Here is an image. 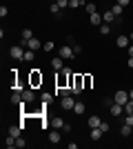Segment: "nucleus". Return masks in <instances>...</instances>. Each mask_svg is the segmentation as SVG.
Instances as JSON below:
<instances>
[{
    "label": "nucleus",
    "instance_id": "obj_1",
    "mask_svg": "<svg viewBox=\"0 0 133 149\" xmlns=\"http://www.w3.org/2000/svg\"><path fill=\"white\" fill-rule=\"evenodd\" d=\"M71 89H73V96L84 91V76H73L71 78Z\"/></svg>",
    "mask_w": 133,
    "mask_h": 149
},
{
    "label": "nucleus",
    "instance_id": "obj_2",
    "mask_svg": "<svg viewBox=\"0 0 133 149\" xmlns=\"http://www.w3.org/2000/svg\"><path fill=\"white\" fill-rule=\"evenodd\" d=\"M58 56H62L64 60H71V58L76 56V51H73V47H71V45H62V47L58 49Z\"/></svg>",
    "mask_w": 133,
    "mask_h": 149
},
{
    "label": "nucleus",
    "instance_id": "obj_3",
    "mask_svg": "<svg viewBox=\"0 0 133 149\" xmlns=\"http://www.w3.org/2000/svg\"><path fill=\"white\" fill-rule=\"evenodd\" d=\"M113 102L127 105V102H129V91H124V89H118V91L113 93Z\"/></svg>",
    "mask_w": 133,
    "mask_h": 149
},
{
    "label": "nucleus",
    "instance_id": "obj_4",
    "mask_svg": "<svg viewBox=\"0 0 133 149\" xmlns=\"http://www.w3.org/2000/svg\"><path fill=\"white\" fill-rule=\"evenodd\" d=\"M9 54H11L13 60H22V58H25V47H22V45H16V47L9 49Z\"/></svg>",
    "mask_w": 133,
    "mask_h": 149
},
{
    "label": "nucleus",
    "instance_id": "obj_5",
    "mask_svg": "<svg viewBox=\"0 0 133 149\" xmlns=\"http://www.w3.org/2000/svg\"><path fill=\"white\" fill-rule=\"evenodd\" d=\"M60 105H62L64 109H73V107H76V100H73V96H64V98H60Z\"/></svg>",
    "mask_w": 133,
    "mask_h": 149
},
{
    "label": "nucleus",
    "instance_id": "obj_6",
    "mask_svg": "<svg viewBox=\"0 0 133 149\" xmlns=\"http://www.w3.org/2000/svg\"><path fill=\"white\" fill-rule=\"evenodd\" d=\"M51 65H53V69H56V71H62V69H64V58H62V56H56L53 60H51Z\"/></svg>",
    "mask_w": 133,
    "mask_h": 149
},
{
    "label": "nucleus",
    "instance_id": "obj_7",
    "mask_svg": "<svg viewBox=\"0 0 133 149\" xmlns=\"http://www.w3.org/2000/svg\"><path fill=\"white\" fill-rule=\"evenodd\" d=\"M89 16H91L89 20H91V25H93V27H100L102 22H104V18H102V16H100L98 11H95V13H89Z\"/></svg>",
    "mask_w": 133,
    "mask_h": 149
},
{
    "label": "nucleus",
    "instance_id": "obj_8",
    "mask_svg": "<svg viewBox=\"0 0 133 149\" xmlns=\"http://www.w3.org/2000/svg\"><path fill=\"white\" fill-rule=\"evenodd\" d=\"M109 109H111V116H120V113L124 111V105H120V102H113Z\"/></svg>",
    "mask_w": 133,
    "mask_h": 149
},
{
    "label": "nucleus",
    "instance_id": "obj_9",
    "mask_svg": "<svg viewBox=\"0 0 133 149\" xmlns=\"http://www.w3.org/2000/svg\"><path fill=\"white\" fill-rule=\"evenodd\" d=\"M22 100H25V102H33V100H36V93H33L31 89H22Z\"/></svg>",
    "mask_w": 133,
    "mask_h": 149
},
{
    "label": "nucleus",
    "instance_id": "obj_10",
    "mask_svg": "<svg viewBox=\"0 0 133 149\" xmlns=\"http://www.w3.org/2000/svg\"><path fill=\"white\" fill-rule=\"evenodd\" d=\"M51 127H53V129H62V127H64V120L60 118V116H56V118H51Z\"/></svg>",
    "mask_w": 133,
    "mask_h": 149
},
{
    "label": "nucleus",
    "instance_id": "obj_11",
    "mask_svg": "<svg viewBox=\"0 0 133 149\" xmlns=\"http://www.w3.org/2000/svg\"><path fill=\"white\" fill-rule=\"evenodd\" d=\"M31 85H38V82H42V76H40V69H31Z\"/></svg>",
    "mask_w": 133,
    "mask_h": 149
},
{
    "label": "nucleus",
    "instance_id": "obj_12",
    "mask_svg": "<svg viewBox=\"0 0 133 149\" xmlns=\"http://www.w3.org/2000/svg\"><path fill=\"white\" fill-rule=\"evenodd\" d=\"M102 134H104V131H102L100 127H93V129H91V140H100Z\"/></svg>",
    "mask_w": 133,
    "mask_h": 149
},
{
    "label": "nucleus",
    "instance_id": "obj_13",
    "mask_svg": "<svg viewBox=\"0 0 133 149\" xmlns=\"http://www.w3.org/2000/svg\"><path fill=\"white\" fill-rule=\"evenodd\" d=\"M100 123H102V120H100V116H91V118H89V127H91V129H93V127H100Z\"/></svg>",
    "mask_w": 133,
    "mask_h": 149
},
{
    "label": "nucleus",
    "instance_id": "obj_14",
    "mask_svg": "<svg viewBox=\"0 0 133 149\" xmlns=\"http://www.w3.org/2000/svg\"><path fill=\"white\" fill-rule=\"evenodd\" d=\"M27 49L38 51V49H40V40H38V38H31V40H29V47H27Z\"/></svg>",
    "mask_w": 133,
    "mask_h": 149
},
{
    "label": "nucleus",
    "instance_id": "obj_15",
    "mask_svg": "<svg viewBox=\"0 0 133 149\" xmlns=\"http://www.w3.org/2000/svg\"><path fill=\"white\" fill-rule=\"evenodd\" d=\"M111 11H113V13H115V18H118V16H122V11H124V7L115 2V5H111Z\"/></svg>",
    "mask_w": 133,
    "mask_h": 149
},
{
    "label": "nucleus",
    "instance_id": "obj_16",
    "mask_svg": "<svg viewBox=\"0 0 133 149\" xmlns=\"http://www.w3.org/2000/svg\"><path fill=\"white\" fill-rule=\"evenodd\" d=\"M33 58H36V51H33V49H25V58H22V60H27V62H31Z\"/></svg>",
    "mask_w": 133,
    "mask_h": 149
},
{
    "label": "nucleus",
    "instance_id": "obj_17",
    "mask_svg": "<svg viewBox=\"0 0 133 149\" xmlns=\"http://www.w3.org/2000/svg\"><path fill=\"white\" fill-rule=\"evenodd\" d=\"M16 140H18V138H13V136H9V134H7V138H5V147H16Z\"/></svg>",
    "mask_w": 133,
    "mask_h": 149
},
{
    "label": "nucleus",
    "instance_id": "obj_18",
    "mask_svg": "<svg viewBox=\"0 0 133 149\" xmlns=\"http://www.w3.org/2000/svg\"><path fill=\"white\" fill-rule=\"evenodd\" d=\"M115 45H118V47H127V45H129V38H127V36H118Z\"/></svg>",
    "mask_w": 133,
    "mask_h": 149
},
{
    "label": "nucleus",
    "instance_id": "obj_19",
    "mask_svg": "<svg viewBox=\"0 0 133 149\" xmlns=\"http://www.w3.org/2000/svg\"><path fill=\"white\" fill-rule=\"evenodd\" d=\"M84 109H87V105H84V102H80V100H78L76 107H73V111H76V113H84Z\"/></svg>",
    "mask_w": 133,
    "mask_h": 149
},
{
    "label": "nucleus",
    "instance_id": "obj_20",
    "mask_svg": "<svg viewBox=\"0 0 133 149\" xmlns=\"http://www.w3.org/2000/svg\"><path fill=\"white\" fill-rule=\"evenodd\" d=\"M102 18H104V22H109V25H111V22H113V18H115V13L111 11V9H109V11L104 13V16H102Z\"/></svg>",
    "mask_w": 133,
    "mask_h": 149
},
{
    "label": "nucleus",
    "instance_id": "obj_21",
    "mask_svg": "<svg viewBox=\"0 0 133 149\" xmlns=\"http://www.w3.org/2000/svg\"><path fill=\"white\" fill-rule=\"evenodd\" d=\"M131 129H133L131 125L124 123V125H122V129H120V134H122V136H129V134H131Z\"/></svg>",
    "mask_w": 133,
    "mask_h": 149
},
{
    "label": "nucleus",
    "instance_id": "obj_22",
    "mask_svg": "<svg viewBox=\"0 0 133 149\" xmlns=\"http://www.w3.org/2000/svg\"><path fill=\"white\" fill-rule=\"evenodd\" d=\"M49 140L53 145H58V143H60V134H58V131H51V134H49Z\"/></svg>",
    "mask_w": 133,
    "mask_h": 149
},
{
    "label": "nucleus",
    "instance_id": "obj_23",
    "mask_svg": "<svg viewBox=\"0 0 133 149\" xmlns=\"http://www.w3.org/2000/svg\"><path fill=\"white\" fill-rule=\"evenodd\" d=\"M31 38H33V31H31V29H22V40H27V42H29Z\"/></svg>",
    "mask_w": 133,
    "mask_h": 149
},
{
    "label": "nucleus",
    "instance_id": "obj_24",
    "mask_svg": "<svg viewBox=\"0 0 133 149\" xmlns=\"http://www.w3.org/2000/svg\"><path fill=\"white\" fill-rule=\"evenodd\" d=\"M109 31H111V25H109V22H102V25H100V33H102V36H107Z\"/></svg>",
    "mask_w": 133,
    "mask_h": 149
},
{
    "label": "nucleus",
    "instance_id": "obj_25",
    "mask_svg": "<svg viewBox=\"0 0 133 149\" xmlns=\"http://www.w3.org/2000/svg\"><path fill=\"white\" fill-rule=\"evenodd\" d=\"M82 5H84L82 0H69V7H71V9H78V7H82Z\"/></svg>",
    "mask_w": 133,
    "mask_h": 149
},
{
    "label": "nucleus",
    "instance_id": "obj_26",
    "mask_svg": "<svg viewBox=\"0 0 133 149\" xmlns=\"http://www.w3.org/2000/svg\"><path fill=\"white\" fill-rule=\"evenodd\" d=\"M84 9L89 13H95V2H84Z\"/></svg>",
    "mask_w": 133,
    "mask_h": 149
},
{
    "label": "nucleus",
    "instance_id": "obj_27",
    "mask_svg": "<svg viewBox=\"0 0 133 149\" xmlns=\"http://www.w3.org/2000/svg\"><path fill=\"white\" fill-rule=\"evenodd\" d=\"M40 98H42V102H44V105H49L51 100H53V96H51V93H42Z\"/></svg>",
    "mask_w": 133,
    "mask_h": 149
},
{
    "label": "nucleus",
    "instance_id": "obj_28",
    "mask_svg": "<svg viewBox=\"0 0 133 149\" xmlns=\"http://www.w3.org/2000/svg\"><path fill=\"white\" fill-rule=\"evenodd\" d=\"M124 111H127V113H133V100H131V98H129V102L124 105Z\"/></svg>",
    "mask_w": 133,
    "mask_h": 149
},
{
    "label": "nucleus",
    "instance_id": "obj_29",
    "mask_svg": "<svg viewBox=\"0 0 133 149\" xmlns=\"http://www.w3.org/2000/svg\"><path fill=\"white\" fill-rule=\"evenodd\" d=\"M42 49H44V51H53V42H51V40H49V42H44Z\"/></svg>",
    "mask_w": 133,
    "mask_h": 149
},
{
    "label": "nucleus",
    "instance_id": "obj_30",
    "mask_svg": "<svg viewBox=\"0 0 133 149\" xmlns=\"http://www.w3.org/2000/svg\"><path fill=\"white\" fill-rule=\"evenodd\" d=\"M25 145H27V143H25V138H22V136H20L18 140H16V147H20V149H22V147H25Z\"/></svg>",
    "mask_w": 133,
    "mask_h": 149
},
{
    "label": "nucleus",
    "instance_id": "obj_31",
    "mask_svg": "<svg viewBox=\"0 0 133 149\" xmlns=\"http://www.w3.org/2000/svg\"><path fill=\"white\" fill-rule=\"evenodd\" d=\"M58 7H60V9H64V7H69V0H58Z\"/></svg>",
    "mask_w": 133,
    "mask_h": 149
},
{
    "label": "nucleus",
    "instance_id": "obj_32",
    "mask_svg": "<svg viewBox=\"0 0 133 149\" xmlns=\"http://www.w3.org/2000/svg\"><path fill=\"white\" fill-rule=\"evenodd\" d=\"M51 13H60V7H58V2H53V5H51Z\"/></svg>",
    "mask_w": 133,
    "mask_h": 149
},
{
    "label": "nucleus",
    "instance_id": "obj_33",
    "mask_svg": "<svg viewBox=\"0 0 133 149\" xmlns=\"http://www.w3.org/2000/svg\"><path fill=\"white\" fill-rule=\"evenodd\" d=\"M100 129L107 134V131H109V123H104V120H102V123H100Z\"/></svg>",
    "mask_w": 133,
    "mask_h": 149
},
{
    "label": "nucleus",
    "instance_id": "obj_34",
    "mask_svg": "<svg viewBox=\"0 0 133 149\" xmlns=\"http://www.w3.org/2000/svg\"><path fill=\"white\" fill-rule=\"evenodd\" d=\"M91 82H93V78H91V76H84V87H89Z\"/></svg>",
    "mask_w": 133,
    "mask_h": 149
},
{
    "label": "nucleus",
    "instance_id": "obj_35",
    "mask_svg": "<svg viewBox=\"0 0 133 149\" xmlns=\"http://www.w3.org/2000/svg\"><path fill=\"white\" fill-rule=\"evenodd\" d=\"M7 13H9V11H7V7H5V5H2V7H0V16H2V18H5Z\"/></svg>",
    "mask_w": 133,
    "mask_h": 149
},
{
    "label": "nucleus",
    "instance_id": "obj_36",
    "mask_svg": "<svg viewBox=\"0 0 133 149\" xmlns=\"http://www.w3.org/2000/svg\"><path fill=\"white\" fill-rule=\"evenodd\" d=\"M115 2H118V5H122V7H127L129 2H131V0H115Z\"/></svg>",
    "mask_w": 133,
    "mask_h": 149
},
{
    "label": "nucleus",
    "instance_id": "obj_37",
    "mask_svg": "<svg viewBox=\"0 0 133 149\" xmlns=\"http://www.w3.org/2000/svg\"><path fill=\"white\" fill-rule=\"evenodd\" d=\"M127 123H129V125L133 127V113H129V116H127Z\"/></svg>",
    "mask_w": 133,
    "mask_h": 149
},
{
    "label": "nucleus",
    "instance_id": "obj_38",
    "mask_svg": "<svg viewBox=\"0 0 133 149\" xmlns=\"http://www.w3.org/2000/svg\"><path fill=\"white\" fill-rule=\"evenodd\" d=\"M129 69H133V56H129Z\"/></svg>",
    "mask_w": 133,
    "mask_h": 149
},
{
    "label": "nucleus",
    "instance_id": "obj_39",
    "mask_svg": "<svg viewBox=\"0 0 133 149\" xmlns=\"http://www.w3.org/2000/svg\"><path fill=\"white\" fill-rule=\"evenodd\" d=\"M129 56H133V45H131V47H129Z\"/></svg>",
    "mask_w": 133,
    "mask_h": 149
},
{
    "label": "nucleus",
    "instance_id": "obj_40",
    "mask_svg": "<svg viewBox=\"0 0 133 149\" xmlns=\"http://www.w3.org/2000/svg\"><path fill=\"white\" fill-rule=\"evenodd\" d=\"M129 98H131V100H133V89H131V91H129Z\"/></svg>",
    "mask_w": 133,
    "mask_h": 149
},
{
    "label": "nucleus",
    "instance_id": "obj_41",
    "mask_svg": "<svg viewBox=\"0 0 133 149\" xmlns=\"http://www.w3.org/2000/svg\"><path fill=\"white\" fill-rule=\"evenodd\" d=\"M129 38H133V33H131V36H129Z\"/></svg>",
    "mask_w": 133,
    "mask_h": 149
},
{
    "label": "nucleus",
    "instance_id": "obj_42",
    "mask_svg": "<svg viewBox=\"0 0 133 149\" xmlns=\"http://www.w3.org/2000/svg\"><path fill=\"white\" fill-rule=\"evenodd\" d=\"M82 2H84V0H82Z\"/></svg>",
    "mask_w": 133,
    "mask_h": 149
}]
</instances>
